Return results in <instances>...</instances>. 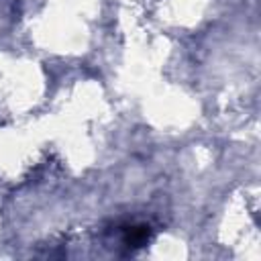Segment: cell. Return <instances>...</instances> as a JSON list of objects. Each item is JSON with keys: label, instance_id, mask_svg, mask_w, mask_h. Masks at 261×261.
Returning <instances> with one entry per match:
<instances>
[{"label": "cell", "instance_id": "6da1fadb", "mask_svg": "<svg viewBox=\"0 0 261 261\" xmlns=\"http://www.w3.org/2000/svg\"><path fill=\"white\" fill-rule=\"evenodd\" d=\"M153 237V228L145 222H124L118 226V241L120 247L126 251H135L145 247Z\"/></svg>", "mask_w": 261, "mask_h": 261}]
</instances>
